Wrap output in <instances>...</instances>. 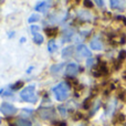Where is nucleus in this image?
Instances as JSON below:
<instances>
[{"instance_id": "nucleus-1", "label": "nucleus", "mask_w": 126, "mask_h": 126, "mask_svg": "<svg viewBox=\"0 0 126 126\" xmlns=\"http://www.w3.org/2000/svg\"><path fill=\"white\" fill-rule=\"evenodd\" d=\"M53 93L54 96L58 101L62 102V101L66 100L67 96H69V91H70V85L66 82H62L60 84H58L55 87H53Z\"/></svg>"}, {"instance_id": "nucleus-2", "label": "nucleus", "mask_w": 126, "mask_h": 126, "mask_svg": "<svg viewBox=\"0 0 126 126\" xmlns=\"http://www.w3.org/2000/svg\"><path fill=\"white\" fill-rule=\"evenodd\" d=\"M20 96L23 101L30 103H35L38 100L37 95H35V86L34 85H28L26 86L20 93Z\"/></svg>"}, {"instance_id": "nucleus-3", "label": "nucleus", "mask_w": 126, "mask_h": 126, "mask_svg": "<svg viewBox=\"0 0 126 126\" xmlns=\"http://www.w3.org/2000/svg\"><path fill=\"white\" fill-rule=\"evenodd\" d=\"M38 114L43 120H52V117H54L55 115V111L52 107H41L38 110Z\"/></svg>"}, {"instance_id": "nucleus-4", "label": "nucleus", "mask_w": 126, "mask_h": 126, "mask_svg": "<svg viewBox=\"0 0 126 126\" xmlns=\"http://www.w3.org/2000/svg\"><path fill=\"white\" fill-rule=\"evenodd\" d=\"M109 73V69H107L106 64L104 62H100L93 70V75L95 78H100L102 75H106Z\"/></svg>"}, {"instance_id": "nucleus-5", "label": "nucleus", "mask_w": 126, "mask_h": 126, "mask_svg": "<svg viewBox=\"0 0 126 126\" xmlns=\"http://www.w3.org/2000/svg\"><path fill=\"white\" fill-rule=\"evenodd\" d=\"M0 112H2V114L7 116H11L13 114H16L18 112L17 107H15L12 104L10 103H3V104L0 106Z\"/></svg>"}, {"instance_id": "nucleus-6", "label": "nucleus", "mask_w": 126, "mask_h": 126, "mask_svg": "<svg viewBox=\"0 0 126 126\" xmlns=\"http://www.w3.org/2000/svg\"><path fill=\"white\" fill-rule=\"evenodd\" d=\"M78 71H79L78 64H75V63H70V64L66 66V71H65V74H66L67 76H70V78H72V76L76 75Z\"/></svg>"}, {"instance_id": "nucleus-7", "label": "nucleus", "mask_w": 126, "mask_h": 126, "mask_svg": "<svg viewBox=\"0 0 126 126\" xmlns=\"http://www.w3.org/2000/svg\"><path fill=\"white\" fill-rule=\"evenodd\" d=\"M78 52L80 53L82 57H85V58H89V57L92 55L91 51H90L85 46H79L78 47Z\"/></svg>"}, {"instance_id": "nucleus-8", "label": "nucleus", "mask_w": 126, "mask_h": 126, "mask_svg": "<svg viewBox=\"0 0 126 126\" xmlns=\"http://www.w3.org/2000/svg\"><path fill=\"white\" fill-rule=\"evenodd\" d=\"M49 7H50V6H49V2L42 1V2H40V3H38V6L35 7V10L40 11V12H44V11H46Z\"/></svg>"}, {"instance_id": "nucleus-9", "label": "nucleus", "mask_w": 126, "mask_h": 126, "mask_svg": "<svg viewBox=\"0 0 126 126\" xmlns=\"http://www.w3.org/2000/svg\"><path fill=\"white\" fill-rule=\"evenodd\" d=\"M91 48L93 49V50L100 51V50H102V43H101V41L94 39V40H92L91 41Z\"/></svg>"}, {"instance_id": "nucleus-10", "label": "nucleus", "mask_w": 126, "mask_h": 126, "mask_svg": "<svg viewBox=\"0 0 126 126\" xmlns=\"http://www.w3.org/2000/svg\"><path fill=\"white\" fill-rule=\"evenodd\" d=\"M16 126H32V123L24 118H19L16 121Z\"/></svg>"}, {"instance_id": "nucleus-11", "label": "nucleus", "mask_w": 126, "mask_h": 126, "mask_svg": "<svg viewBox=\"0 0 126 126\" xmlns=\"http://www.w3.org/2000/svg\"><path fill=\"white\" fill-rule=\"evenodd\" d=\"M44 31L47 32V35H49V37H55V35L58 34L57 28H47Z\"/></svg>"}, {"instance_id": "nucleus-12", "label": "nucleus", "mask_w": 126, "mask_h": 126, "mask_svg": "<svg viewBox=\"0 0 126 126\" xmlns=\"http://www.w3.org/2000/svg\"><path fill=\"white\" fill-rule=\"evenodd\" d=\"M33 41L37 44H41L43 43V37L40 33H33Z\"/></svg>"}, {"instance_id": "nucleus-13", "label": "nucleus", "mask_w": 126, "mask_h": 126, "mask_svg": "<svg viewBox=\"0 0 126 126\" xmlns=\"http://www.w3.org/2000/svg\"><path fill=\"white\" fill-rule=\"evenodd\" d=\"M72 53H73V48H72V47H67V48H65L64 50L62 51V57L67 58V57H70V55H72Z\"/></svg>"}, {"instance_id": "nucleus-14", "label": "nucleus", "mask_w": 126, "mask_h": 126, "mask_svg": "<svg viewBox=\"0 0 126 126\" xmlns=\"http://www.w3.org/2000/svg\"><path fill=\"white\" fill-rule=\"evenodd\" d=\"M48 49H49V51H50V52H54V51L58 49V47H57V44H55V41H54V40H51V41L49 42Z\"/></svg>"}, {"instance_id": "nucleus-15", "label": "nucleus", "mask_w": 126, "mask_h": 126, "mask_svg": "<svg viewBox=\"0 0 126 126\" xmlns=\"http://www.w3.org/2000/svg\"><path fill=\"white\" fill-rule=\"evenodd\" d=\"M124 121H125V116L122 113H118L116 115V117L114 118V124H116V123H123Z\"/></svg>"}, {"instance_id": "nucleus-16", "label": "nucleus", "mask_w": 126, "mask_h": 126, "mask_svg": "<svg viewBox=\"0 0 126 126\" xmlns=\"http://www.w3.org/2000/svg\"><path fill=\"white\" fill-rule=\"evenodd\" d=\"M91 100H92V96H91V97H89V98H86V100L84 101V104H83V107H84L85 110L89 109L90 105L92 104V103H91Z\"/></svg>"}, {"instance_id": "nucleus-17", "label": "nucleus", "mask_w": 126, "mask_h": 126, "mask_svg": "<svg viewBox=\"0 0 126 126\" xmlns=\"http://www.w3.org/2000/svg\"><path fill=\"white\" fill-rule=\"evenodd\" d=\"M22 85H23V82H21V81H19V82H17V83H16V84H13L12 86H11V89H12V90H19L20 87L22 86Z\"/></svg>"}, {"instance_id": "nucleus-18", "label": "nucleus", "mask_w": 126, "mask_h": 126, "mask_svg": "<svg viewBox=\"0 0 126 126\" xmlns=\"http://www.w3.org/2000/svg\"><path fill=\"white\" fill-rule=\"evenodd\" d=\"M40 19V16L39 15H32L30 18H29V22H33V21H38Z\"/></svg>"}, {"instance_id": "nucleus-19", "label": "nucleus", "mask_w": 126, "mask_h": 126, "mask_svg": "<svg viewBox=\"0 0 126 126\" xmlns=\"http://www.w3.org/2000/svg\"><path fill=\"white\" fill-rule=\"evenodd\" d=\"M126 58V51H121L120 52V55H118V60H120V61H123V60H124Z\"/></svg>"}, {"instance_id": "nucleus-20", "label": "nucleus", "mask_w": 126, "mask_h": 126, "mask_svg": "<svg viewBox=\"0 0 126 126\" xmlns=\"http://www.w3.org/2000/svg\"><path fill=\"white\" fill-rule=\"evenodd\" d=\"M60 66H62V64H58V65H54V66H52V67H51V71H52V72L59 71V70H60Z\"/></svg>"}, {"instance_id": "nucleus-21", "label": "nucleus", "mask_w": 126, "mask_h": 126, "mask_svg": "<svg viewBox=\"0 0 126 126\" xmlns=\"http://www.w3.org/2000/svg\"><path fill=\"white\" fill-rule=\"evenodd\" d=\"M31 30L33 31V33H34V31H35V33H38L37 31L40 30V27H38V26H32V27H31Z\"/></svg>"}, {"instance_id": "nucleus-22", "label": "nucleus", "mask_w": 126, "mask_h": 126, "mask_svg": "<svg viewBox=\"0 0 126 126\" xmlns=\"http://www.w3.org/2000/svg\"><path fill=\"white\" fill-rule=\"evenodd\" d=\"M84 4L86 7H89V8H91V7H93V3H92L91 1H84Z\"/></svg>"}, {"instance_id": "nucleus-23", "label": "nucleus", "mask_w": 126, "mask_h": 126, "mask_svg": "<svg viewBox=\"0 0 126 126\" xmlns=\"http://www.w3.org/2000/svg\"><path fill=\"white\" fill-rule=\"evenodd\" d=\"M0 123H1V118H0Z\"/></svg>"}]
</instances>
